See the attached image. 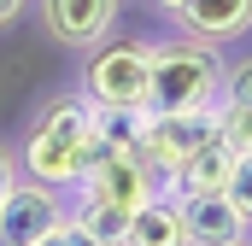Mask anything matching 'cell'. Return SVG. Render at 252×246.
I'll return each mask as SVG.
<instances>
[{"label":"cell","mask_w":252,"mask_h":246,"mask_svg":"<svg viewBox=\"0 0 252 246\" xmlns=\"http://www.w3.org/2000/svg\"><path fill=\"white\" fill-rule=\"evenodd\" d=\"M112 147L100 141V129H94V106L88 100H76V94H59V100H47L35 123H30V135H24V153H18V170L30 176V182H47V187H76L100 158H106Z\"/></svg>","instance_id":"cell-1"},{"label":"cell","mask_w":252,"mask_h":246,"mask_svg":"<svg viewBox=\"0 0 252 246\" xmlns=\"http://www.w3.org/2000/svg\"><path fill=\"white\" fill-rule=\"evenodd\" d=\"M223 88V59L205 41H164L147 59V112L170 118V112H211Z\"/></svg>","instance_id":"cell-2"},{"label":"cell","mask_w":252,"mask_h":246,"mask_svg":"<svg viewBox=\"0 0 252 246\" xmlns=\"http://www.w3.org/2000/svg\"><path fill=\"white\" fill-rule=\"evenodd\" d=\"M147 41H94L82 70V100L94 112H147Z\"/></svg>","instance_id":"cell-3"},{"label":"cell","mask_w":252,"mask_h":246,"mask_svg":"<svg viewBox=\"0 0 252 246\" xmlns=\"http://www.w3.org/2000/svg\"><path fill=\"white\" fill-rule=\"evenodd\" d=\"M211 135H223L217 106H211V112H170V118H153V112H147V123H141V147H135V153H141V164L164 182V176H170L182 158H193Z\"/></svg>","instance_id":"cell-4"},{"label":"cell","mask_w":252,"mask_h":246,"mask_svg":"<svg viewBox=\"0 0 252 246\" xmlns=\"http://www.w3.org/2000/svg\"><path fill=\"white\" fill-rule=\"evenodd\" d=\"M64 217L70 211L59 205V187H47V182L18 176V182L0 193V241L6 246H35L41 235H53Z\"/></svg>","instance_id":"cell-5"},{"label":"cell","mask_w":252,"mask_h":246,"mask_svg":"<svg viewBox=\"0 0 252 246\" xmlns=\"http://www.w3.org/2000/svg\"><path fill=\"white\" fill-rule=\"evenodd\" d=\"M76 193L88 199V205H118V211H141L153 193H164V182L141 164V153H106L82 182Z\"/></svg>","instance_id":"cell-6"},{"label":"cell","mask_w":252,"mask_h":246,"mask_svg":"<svg viewBox=\"0 0 252 246\" xmlns=\"http://www.w3.org/2000/svg\"><path fill=\"white\" fill-rule=\"evenodd\" d=\"M41 24L64 47H94L118 24V0H41Z\"/></svg>","instance_id":"cell-7"},{"label":"cell","mask_w":252,"mask_h":246,"mask_svg":"<svg viewBox=\"0 0 252 246\" xmlns=\"http://www.w3.org/2000/svg\"><path fill=\"white\" fill-rule=\"evenodd\" d=\"M176 211H182V246H229L252 229L229 205V193H193V199H176Z\"/></svg>","instance_id":"cell-8"},{"label":"cell","mask_w":252,"mask_h":246,"mask_svg":"<svg viewBox=\"0 0 252 246\" xmlns=\"http://www.w3.org/2000/svg\"><path fill=\"white\" fill-rule=\"evenodd\" d=\"M170 18L188 30V41H235L241 30H252V0H176Z\"/></svg>","instance_id":"cell-9"},{"label":"cell","mask_w":252,"mask_h":246,"mask_svg":"<svg viewBox=\"0 0 252 246\" xmlns=\"http://www.w3.org/2000/svg\"><path fill=\"white\" fill-rule=\"evenodd\" d=\"M229 164H235V141L229 135H211L193 158H182L170 176H164V193L170 199H193V193H223L229 182Z\"/></svg>","instance_id":"cell-10"},{"label":"cell","mask_w":252,"mask_h":246,"mask_svg":"<svg viewBox=\"0 0 252 246\" xmlns=\"http://www.w3.org/2000/svg\"><path fill=\"white\" fill-rule=\"evenodd\" d=\"M217 123L235 141V153H252V53L223 64V88H217Z\"/></svg>","instance_id":"cell-11"},{"label":"cell","mask_w":252,"mask_h":246,"mask_svg":"<svg viewBox=\"0 0 252 246\" xmlns=\"http://www.w3.org/2000/svg\"><path fill=\"white\" fill-rule=\"evenodd\" d=\"M124 246H182V211L170 193H153L141 211H129Z\"/></svg>","instance_id":"cell-12"},{"label":"cell","mask_w":252,"mask_h":246,"mask_svg":"<svg viewBox=\"0 0 252 246\" xmlns=\"http://www.w3.org/2000/svg\"><path fill=\"white\" fill-rule=\"evenodd\" d=\"M70 223L82 229V235H94L100 246H124V229H129V211H118V205H76L70 211Z\"/></svg>","instance_id":"cell-13"},{"label":"cell","mask_w":252,"mask_h":246,"mask_svg":"<svg viewBox=\"0 0 252 246\" xmlns=\"http://www.w3.org/2000/svg\"><path fill=\"white\" fill-rule=\"evenodd\" d=\"M141 123H147V112H94V129H100V141L112 153H135L141 147Z\"/></svg>","instance_id":"cell-14"},{"label":"cell","mask_w":252,"mask_h":246,"mask_svg":"<svg viewBox=\"0 0 252 246\" xmlns=\"http://www.w3.org/2000/svg\"><path fill=\"white\" fill-rule=\"evenodd\" d=\"M223 193H229V205L241 211L252 223V153H235V164H229V182H223Z\"/></svg>","instance_id":"cell-15"},{"label":"cell","mask_w":252,"mask_h":246,"mask_svg":"<svg viewBox=\"0 0 252 246\" xmlns=\"http://www.w3.org/2000/svg\"><path fill=\"white\" fill-rule=\"evenodd\" d=\"M35 246H100V241H94V235H82V229H76V223L64 217L59 229H53V235H41Z\"/></svg>","instance_id":"cell-16"},{"label":"cell","mask_w":252,"mask_h":246,"mask_svg":"<svg viewBox=\"0 0 252 246\" xmlns=\"http://www.w3.org/2000/svg\"><path fill=\"white\" fill-rule=\"evenodd\" d=\"M18 176H24V170H18V158H12V147L0 141V193H6V187L18 182Z\"/></svg>","instance_id":"cell-17"},{"label":"cell","mask_w":252,"mask_h":246,"mask_svg":"<svg viewBox=\"0 0 252 246\" xmlns=\"http://www.w3.org/2000/svg\"><path fill=\"white\" fill-rule=\"evenodd\" d=\"M18 12H24V0H0V24H12Z\"/></svg>","instance_id":"cell-18"},{"label":"cell","mask_w":252,"mask_h":246,"mask_svg":"<svg viewBox=\"0 0 252 246\" xmlns=\"http://www.w3.org/2000/svg\"><path fill=\"white\" fill-rule=\"evenodd\" d=\"M229 246H252V241H247V235H241V241H229Z\"/></svg>","instance_id":"cell-19"},{"label":"cell","mask_w":252,"mask_h":246,"mask_svg":"<svg viewBox=\"0 0 252 246\" xmlns=\"http://www.w3.org/2000/svg\"><path fill=\"white\" fill-rule=\"evenodd\" d=\"M158 6H164V12H170V6H176V0H158Z\"/></svg>","instance_id":"cell-20"},{"label":"cell","mask_w":252,"mask_h":246,"mask_svg":"<svg viewBox=\"0 0 252 246\" xmlns=\"http://www.w3.org/2000/svg\"><path fill=\"white\" fill-rule=\"evenodd\" d=\"M0 246H6V241H0Z\"/></svg>","instance_id":"cell-21"}]
</instances>
